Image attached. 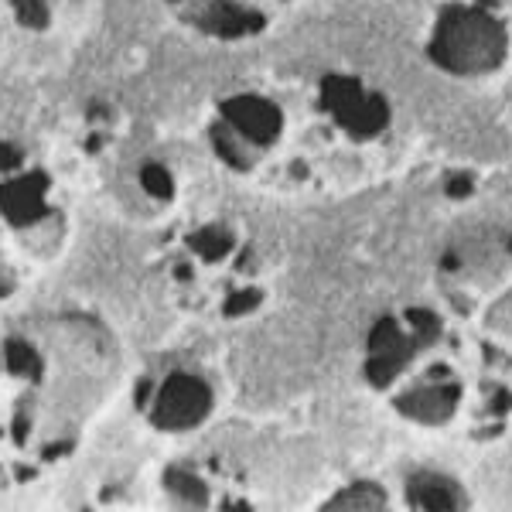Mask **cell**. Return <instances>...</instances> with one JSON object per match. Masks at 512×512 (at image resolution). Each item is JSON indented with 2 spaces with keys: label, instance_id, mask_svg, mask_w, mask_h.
<instances>
[{
  "label": "cell",
  "instance_id": "obj_17",
  "mask_svg": "<svg viewBox=\"0 0 512 512\" xmlns=\"http://www.w3.org/2000/svg\"><path fill=\"white\" fill-rule=\"evenodd\" d=\"M256 301H260V294H256V291H246V294L229 297V304H226V308H229V315H239V311H250Z\"/></svg>",
  "mask_w": 512,
  "mask_h": 512
},
{
  "label": "cell",
  "instance_id": "obj_12",
  "mask_svg": "<svg viewBox=\"0 0 512 512\" xmlns=\"http://www.w3.org/2000/svg\"><path fill=\"white\" fill-rule=\"evenodd\" d=\"M7 362H11L14 373L21 376H38V355L31 349L28 342H21V338H14V342H7Z\"/></svg>",
  "mask_w": 512,
  "mask_h": 512
},
{
  "label": "cell",
  "instance_id": "obj_14",
  "mask_svg": "<svg viewBox=\"0 0 512 512\" xmlns=\"http://www.w3.org/2000/svg\"><path fill=\"white\" fill-rule=\"evenodd\" d=\"M239 140H233L226 134V130H219L216 134V151L222 154V158H226L229 164H236V168H250V154L246 151H239Z\"/></svg>",
  "mask_w": 512,
  "mask_h": 512
},
{
  "label": "cell",
  "instance_id": "obj_4",
  "mask_svg": "<svg viewBox=\"0 0 512 512\" xmlns=\"http://www.w3.org/2000/svg\"><path fill=\"white\" fill-rule=\"evenodd\" d=\"M222 113H226L229 123L239 130V137L250 140V144H256V147L270 144L280 130V113H277V106L267 103V99L236 96L222 106Z\"/></svg>",
  "mask_w": 512,
  "mask_h": 512
},
{
  "label": "cell",
  "instance_id": "obj_1",
  "mask_svg": "<svg viewBox=\"0 0 512 512\" xmlns=\"http://www.w3.org/2000/svg\"><path fill=\"white\" fill-rule=\"evenodd\" d=\"M431 55L448 72H489L506 55V31L482 11L448 7L437 21Z\"/></svg>",
  "mask_w": 512,
  "mask_h": 512
},
{
  "label": "cell",
  "instance_id": "obj_5",
  "mask_svg": "<svg viewBox=\"0 0 512 512\" xmlns=\"http://www.w3.org/2000/svg\"><path fill=\"white\" fill-rule=\"evenodd\" d=\"M414 352V342H407L396 332L393 321H383L373 335V362H369V379L379 386H386L390 379L400 373V366L407 362V355Z\"/></svg>",
  "mask_w": 512,
  "mask_h": 512
},
{
  "label": "cell",
  "instance_id": "obj_16",
  "mask_svg": "<svg viewBox=\"0 0 512 512\" xmlns=\"http://www.w3.org/2000/svg\"><path fill=\"white\" fill-rule=\"evenodd\" d=\"M140 181H144V188H147L151 195H158V198H168V195H171V178H168V171L158 168V164L144 168V175H140Z\"/></svg>",
  "mask_w": 512,
  "mask_h": 512
},
{
  "label": "cell",
  "instance_id": "obj_13",
  "mask_svg": "<svg viewBox=\"0 0 512 512\" xmlns=\"http://www.w3.org/2000/svg\"><path fill=\"white\" fill-rule=\"evenodd\" d=\"M168 489L175 492L178 499H195V502L205 499V485L198 482V478L188 475V472H171L168 475Z\"/></svg>",
  "mask_w": 512,
  "mask_h": 512
},
{
  "label": "cell",
  "instance_id": "obj_2",
  "mask_svg": "<svg viewBox=\"0 0 512 512\" xmlns=\"http://www.w3.org/2000/svg\"><path fill=\"white\" fill-rule=\"evenodd\" d=\"M325 103L335 110V117L359 137H373L386 127V103L379 96H366L359 82L332 76L325 79Z\"/></svg>",
  "mask_w": 512,
  "mask_h": 512
},
{
  "label": "cell",
  "instance_id": "obj_7",
  "mask_svg": "<svg viewBox=\"0 0 512 512\" xmlns=\"http://www.w3.org/2000/svg\"><path fill=\"white\" fill-rule=\"evenodd\" d=\"M407 499L420 509H461L465 506V492L444 475L420 472L410 478L407 485Z\"/></svg>",
  "mask_w": 512,
  "mask_h": 512
},
{
  "label": "cell",
  "instance_id": "obj_15",
  "mask_svg": "<svg viewBox=\"0 0 512 512\" xmlns=\"http://www.w3.org/2000/svg\"><path fill=\"white\" fill-rule=\"evenodd\" d=\"M14 7H18L21 21L28 24V28H45L48 24L45 0H14Z\"/></svg>",
  "mask_w": 512,
  "mask_h": 512
},
{
  "label": "cell",
  "instance_id": "obj_19",
  "mask_svg": "<svg viewBox=\"0 0 512 512\" xmlns=\"http://www.w3.org/2000/svg\"><path fill=\"white\" fill-rule=\"evenodd\" d=\"M14 164H18V151H11V147L0 144V171H11Z\"/></svg>",
  "mask_w": 512,
  "mask_h": 512
},
{
  "label": "cell",
  "instance_id": "obj_9",
  "mask_svg": "<svg viewBox=\"0 0 512 512\" xmlns=\"http://www.w3.org/2000/svg\"><path fill=\"white\" fill-rule=\"evenodd\" d=\"M209 28L219 31V35H250V31L263 28V18H260V14H246V11L229 7V4H216Z\"/></svg>",
  "mask_w": 512,
  "mask_h": 512
},
{
  "label": "cell",
  "instance_id": "obj_10",
  "mask_svg": "<svg viewBox=\"0 0 512 512\" xmlns=\"http://www.w3.org/2000/svg\"><path fill=\"white\" fill-rule=\"evenodd\" d=\"M188 243H192V250L202 253L205 260H216V256H222L229 246H233V236H229L226 229H219V226H209V229H202V233H195Z\"/></svg>",
  "mask_w": 512,
  "mask_h": 512
},
{
  "label": "cell",
  "instance_id": "obj_18",
  "mask_svg": "<svg viewBox=\"0 0 512 512\" xmlns=\"http://www.w3.org/2000/svg\"><path fill=\"white\" fill-rule=\"evenodd\" d=\"M468 192H472V181H468L465 175L451 178V185H448V195H454V198H461V195H468Z\"/></svg>",
  "mask_w": 512,
  "mask_h": 512
},
{
  "label": "cell",
  "instance_id": "obj_6",
  "mask_svg": "<svg viewBox=\"0 0 512 512\" xmlns=\"http://www.w3.org/2000/svg\"><path fill=\"white\" fill-rule=\"evenodd\" d=\"M41 192H45V178L41 175H28V178H14L0 188V209L11 222H35L45 205H41Z\"/></svg>",
  "mask_w": 512,
  "mask_h": 512
},
{
  "label": "cell",
  "instance_id": "obj_8",
  "mask_svg": "<svg viewBox=\"0 0 512 512\" xmlns=\"http://www.w3.org/2000/svg\"><path fill=\"white\" fill-rule=\"evenodd\" d=\"M454 390H420L414 396H403L400 400V410H407V414H414L420 420H444L454 410Z\"/></svg>",
  "mask_w": 512,
  "mask_h": 512
},
{
  "label": "cell",
  "instance_id": "obj_3",
  "mask_svg": "<svg viewBox=\"0 0 512 512\" xmlns=\"http://www.w3.org/2000/svg\"><path fill=\"white\" fill-rule=\"evenodd\" d=\"M209 414V390L195 376H171L161 390L158 403V424L164 427H192Z\"/></svg>",
  "mask_w": 512,
  "mask_h": 512
},
{
  "label": "cell",
  "instance_id": "obj_11",
  "mask_svg": "<svg viewBox=\"0 0 512 512\" xmlns=\"http://www.w3.org/2000/svg\"><path fill=\"white\" fill-rule=\"evenodd\" d=\"M383 502H386V495L383 492H379L376 489V485H366V482H362V485H355V489L352 492H345V495H338V499L332 502V506H328V509H352V506H369V509H379V506H383Z\"/></svg>",
  "mask_w": 512,
  "mask_h": 512
}]
</instances>
